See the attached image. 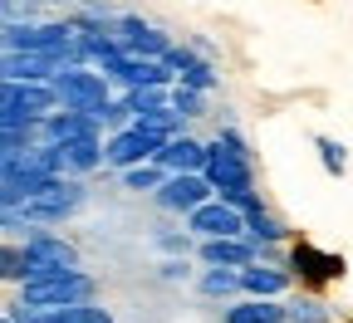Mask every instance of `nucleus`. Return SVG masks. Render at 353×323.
I'll return each instance as SVG.
<instances>
[{"label": "nucleus", "instance_id": "obj_1", "mask_svg": "<svg viewBox=\"0 0 353 323\" xmlns=\"http://www.w3.org/2000/svg\"><path fill=\"white\" fill-rule=\"evenodd\" d=\"M211 147V157H206V181L216 187V196L221 201H231V206H241V211H255L260 206V191H255V171H250V157L245 152H236L231 143H206Z\"/></svg>", "mask_w": 353, "mask_h": 323}, {"label": "nucleus", "instance_id": "obj_2", "mask_svg": "<svg viewBox=\"0 0 353 323\" xmlns=\"http://www.w3.org/2000/svg\"><path fill=\"white\" fill-rule=\"evenodd\" d=\"M94 294H99L94 274L69 269V274H39V280H25L15 304H34V309H79V304H94Z\"/></svg>", "mask_w": 353, "mask_h": 323}, {"label": "nucleus", "instance_id": "obj_3", "mask_svg": "<svg viewBox=\"0 0 353 323\" xmlns=\"http://www.w3.org/2000/svg\"><path fill=\"white\" fill-rule=\"evenodd\" d=\"M83 201H88L83 176H54L39 196H30L25 206H6V211H20L25 225H64L69 216L83 211Z\"/></svg>", "mask_w": 353, "mask_h": 323}, {"label": "nucleus", "instance_id": "obj_4", "mask_svg": "<svg viewBox=\"0 0 353 323\" xmlns=\"http://www.w3.org/2000/svg\"><path fill=\"white\" fill-rule=\"evenodd\" d=\"M54 88H59L64 108L88 113V118H99V123H103V108L113 103V94H108V74H99L94 64H64L59 79H54Z\"/></svg>", "mask_w": 353, "mask_h": 323}, {"label": "nucleus", "instance_id": "obj_5", "mask_svg": "<svg viewBox=\"0 0 353 323\" xmlns=\"http://www.w3.org/2000/svg\"><path fill=\"white\" fill-rule=\"evenodd\" d=\"M59 108H64V98H59L54 83L6 79V88H0V123H44Z\"/></svg>", "mask_w": 353, "mask_h": 323}, {"label": "nucleus", "instance_id": "obj_6", "mask_svg": "<svg viewBox=\"0 0 353 323\" xmlns=\"http://www.w3.org/2000/svg\"><path fill=\"white\" fill-rule=\"evenodd\" d=\"M25 255H30V280H39V274H69L79 269V245L54 236V230H30L25 236Z\"/></svg>", "mask_w": 353, "mask_h": 323}, {"label": "nucleus", "instance_id": "obj_7", "mask_svg": "<svg viewBox=\"0 0 353 323\" xmlns=\"http://www.w3.org/2000/svg\"><path fill=\"white\" fill-rule=\"evenodd\" d=\"M216 196V187L206 181V171H167V181L152 191V201L172 216H192L196 206H206Z\"/></svg>", "mask_w": 353, "mask_h": 323}, {"label": "nucleus", "instance_id": "obj_8", "mask_svg": "<svg viewBox=\"0 0 353 323\" xmlns=\"http://www.w3.org/2000/svg\"><path fill=\"white\" fill-rule=\"evenodd\" d=\"M157 152H162V137L157 132H148V127H123V132H108V143H103V157H108V167H118V171H128V167H143V162H157Z\"/></svg>", "mask_w": 353, "mask_h": 323}, {"label": "nucleus", "instance_id": "obj_9", "mask_svg": "<svg viewBox=\"0 0 353 323\" xmlns=\"http://www.w3.org/2000/svg\"><path fill=\"white\" fill-rule=\"evenodd\" d=\"M187 230L196 240H216V236H245V211L241 206H231V201H221V196H211L206 206H196L192 216H187Z\"/></svg>", "mask_w": 353, "mask_h": 323}, {"label": "nucleus", "instance_id": "obj_10", "mask_svg": "<svg viewBox=\"0 0 353 323\" xmlns=\"http://www.w3.org/2000/svg\"><path fill=\"white\" fill-rule=\"evenodd\" d=\"M113 34H118V44H123L128 54H143V59H167L172 54V39L157 25L138 20V15H118L113 20Z\"/></svg>", "mask_w": 353, "mask_h": 323}, {"label": "nucleus", "instance_id": "obj_11", "mask_svg": "<svg viewBox=\"0 0 353 323\" xmlns=\"http://www.w3.org/2000/svg\"><path fill=\"white\" fill-rule=\"evenodd\" d=\"M290 274H299L304 284H334V280H343V255H329L319 245L299 240V245H290Z\"/></svg>", "mask_w": 353, "mask_h": 323}, {"label": "nucleus", "instance_id": "obj_12", "mask_svg": "<svg viewBox=\"0 0 353 323\" xmlns=\"http://www.w3.org/2000/svg\"><path fill=\"white\" fill-rule=\"evenodd\" d=\"M196 260L201 264H226V269H245L260 260V245L250 236H216V240H201L196 245Z\"/></svg>", "mask_w": 353, "mask_h": 323}, {"label": "nucleus", "instance_id": "obj_13", "mask_svg": "<svg viewBox=\"0 0 353 323\" xmlns=\"http://www.w3.org/2000/svg\"><path fill=\"white\" fill-rule=\"evenodd\" d=\"M99 118H88V113H74V108H59L39 123V143H50V147H64V143H79V137H99Z\"/></svg>", "mask_w": 353, "mask_h": 323}, {"label": "nucleus", "instance_id": "obj_14", "mask_svg": "<svg viewBox=\"0 0 353 323\" xmlns=\"http://www.w3.org/2000/svg\"><path fill=\"white\" fill-rule=\"evenodd\" d=\"M206 157H211L206 143H196V137H187V132H176L172 143H162L157 167H162V171H206Z\"/></svg>", "mask_w": 353, "mask_h": 323}, {"label": "nucleus", "instance_id": "obj_15", "mask_svg": "<svg viewBox=\"0 0 353 323\" xmlns=\"http://www.w3.org/2000/svg\"><path fill=\"white\" fill-rule=\"evenodd\" d=\"M59 157H64V176H94L99 167H108L103 137H79V143H64Z\"/></svg>", "mask_w": 353, "mask_h": 323}, {"label": "nucleus", "instance_id": "obj_16", "mask_svg": "<svg viewBox=\"0 0 353 323\" xmlns=\"http://www.w3.org/2000/svg\"><path fill=\"white\" fill-rule=\"evenodd\" d=\"M241 284H245L250 299H280V294L290 289V269H275V264L255 260V264L241 269Z\"/></svg>", "mask_w": 353, "mask_h": 323}, {"label": "nucleus", "instance_id": "obj_17", "mask_svg": "<svg viewBox=\"0 0 353 323\" xmlns=\"http://www.w3.org/2000/svg\"><path fill=\"white\" fill-rule=\"evenodd\" d=\"M59 59H50V54H25V50H15V54H6V79H25V83H54L59 79Z\"/></svg>", "mask_w": 353, "mask_h": 323}, {"label": "nucleus", "instance_id": "obj_18", "mask_svg": "<svg viewBox=\"0 0 353 323\" xmlns=\"http://www.w3.org/2000/svg\"><path fill=\"white\" fill-rule=\"evenodd\" d=\"M226 323H290V313H285V304L280 299H236V304H226Z\"/></svg>", "mask_w": 353, "mask_h": 323}, {"label": "nucleus", "instance_id": "obj_19", "mask_svg": "<svg viewBox=\"0 0 353 323\" xmlns=\"http://www.w3.org/2000/svg\"><path fill=\"white\" fill-rule=\"evenodd\" d=\"M196 289H201L206 299H221V304H236V294H245L241 269H226V264H206L201 280H196Z\"/></svg>", "mask_w": 353, "mask_h": 323}, {"label": "nucleus", "instance_id": "obj_20", "mask_svg": "<svg viewBox=\"0 0 353 323\" xmlns=\"http://www.w3.org/2000/svg\"><path fill=\"white\" fill-rule=\"evenodd\" d=\"M245 236L255 240V245H280V240H290V230L265 211V201L255 206V211H245Z\"/></svg>", "mask_w": 353, "mask_h": 323}, {"label": "nucleus", "instance_id": "obj_21", "mask_svg": "<svg viewBox=\"0 0 353 323\" xmlns=\"http://www.w3.org/2000/svg\"><path fill=\"white\" fill-rule=\"evenodd\" d=\"M285 313H290V323H329V304L314 294H294L285 304Z\"/></svg>", "mask_w": 353, "mask_h": 323}, {"label": "nucleus", "instance_id": "obj_22", "mask_svg": "<svg viewBox=\"0 0 353 323\" xmlns=\"http://www.w3.org/2000/svg\"><path fill=\"white\" fill-rule=\"evenodd\" d=\"M162 181H167V171H162L157 162H143V167H128V171H123V187H128V191H157Z\"/></svg>", "mask_w": 353, "mask_h": 323}, {"label": "nucleus", "instance_id": "obj_23", "mask_svg": "<svg viewBox=\"0 0 353 323\" xmlns=\"http://www.w3.org/2000/svg\"><path fill=\"white\" fill-rule=\"evenodd\" d=\"M0 280H10V284H25V280H30V255H25V245H6V250H0Z\"/></svg>", "mask_w": 353, "mask_h": 323}, {"label": "nucleus", "instance_id": "obj_24", "mask_svg": "<svg viewBox=\"0 0 353 323\" xmlns=\"http://www.w3.org/2000/svg\"><path fill=\"white\" fill-rule=\"evenodd\" d=\"M314 147H319V162H324L329 176H343V171H348V152H343V143H334V137H314Z\"/></svg>", "mask_w": 353, "mask_h": 323}, {"label": "nucleus", "instance_id": "obj_25", "mask_svg": "<svg viewBox=\"0 0 353 323\" xmlns=\"http://www.w3.org/2000/svg\"><path fill=\"white\" fill-rule=\"evenodd\" d=\"M172 108L182 113V118H201L206 94H196V88H187V83H172Z\"/></svg>", "mask_w": 353, "mask_h": 323}, {"label": "nucleus", "instance_id": "obj_26", "mask_svg": "<svg viewBox=\"0 0 353 323\" xmlns=\"http://www.w3.org/2000/svg\"><path fill=\"white\" fill-rule=\"evenodd\" d=\"M132 123H138L132 98H113V103L103 108V127H108V132H123V127H132Z\"/></svg>", "mask_w": 353, "mask_h": 323}, {"label": "nucleus", "instance_id": "obj_27", "mask_svg": "<svg viewBox=\"0 0 353 323\" xmlns=\"http://www.w3.org/2000/svg\"><path fill=\"white\" fill-rule=\"evenodd\" d=\"M128 98H132V108H138V118H143V113L172 103V88H128Z\"/></svg>", "mask_w": 353, "mask_h": 323}, {"label": "nucleus", "instance_id": "obj_28", "mask_svg": "<svg viewBox=\"0 0 353 323\" xmlns=\"http://www.w3.org/2000/svg\"><path fill=\"white\" fill-rule=\"evenodd\" d=\"M176 83H187V88H196V94H211V88L221 83L216 79V69H211V59H201V64H192L182 79H176Z\"/></svg>", "mask_w": 353, "mask_h": 323}, {"label": "nucleus", "instance_id": "obj_29", "mask_svg": "<svg viewBox=\"0 0 353 323\" xmlns=\"http://www.w3.org/2000/svg\"><path fill=\"white\" fill-rule=\"evenodd\" d=\"M187 274H192V264H187V255H172V260H162V280H187Z\"/></svg>", "mask_w": 353, "mask_h": 323}, {"label": "nucleus", "instance_id": "obj_30", "mask_svg": "<svg viewBox=\"0 0 353 323\" xmlns=\"http://www.w3.org/2000/svg\"><path fill=\"white\" fill-rule=\"evenodd\" d=\"M157 245H162L167 255H187V250H192V230H187V236H157Z\"/></svg>", "mask_w": 353, "mask_h": 323}, {"label": "nucleus", "instance_id": "obj_31", "mask_svg": "<svg viewBox=\"0 0 353 323\" xmlns=\"http://www.w3.org/2000/svg\"><path fill=\"white\" fill-rule=\"evenodd\" d=\"M0 6H6V25H10V20H20V10L25 15L34 10V0H0Z\"/></svg>", "mask_w": 353, "mask_h": 323}, {"label": "nucleus", "instance_id": "obj_32", "mask_svg": "<svg viewBox=\"0 0 353 323\" xmlns=\"http://www.w3.org/2000/svg\"><path fill=\"white\" fill-rule=\"evenodd\" d=\"M50 6H79V0H50Z\"/></svg>", "mask_w": 353, "mask_h": 323}, {"label": "nucleus", "instance_id": "obj_33", "mask_svg": "<svg viewBox=\"0 0 353 323\" xmlns=\"http://www.w3.org/2000/svg\"><path fill=\"white\" fill-rule=\"evenodd\" d=\"M6 323H20V318H10V313H6Z\"/></svg>", "mask_w": 353, "mask_h": 323}]
</instances>
